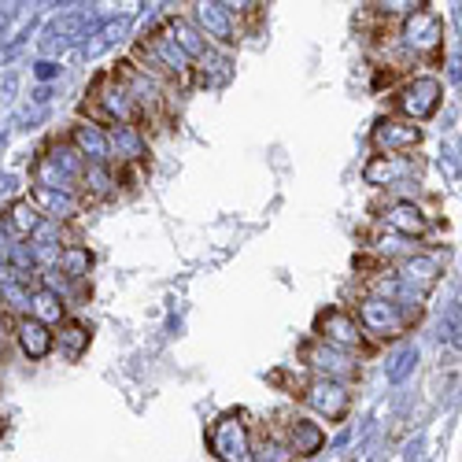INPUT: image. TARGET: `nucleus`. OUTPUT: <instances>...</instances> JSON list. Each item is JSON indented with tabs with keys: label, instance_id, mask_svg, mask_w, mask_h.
Listing matches in <instances>:
<instances>
[{
	"label": "nucleus",
	"instance_id": "1",
	"mask_svg": "<svg viewBox=\"0 0 462 462\" xmlns=\"http://www.w3.org/2000/svg\"><path fill=\"white\" fill-rule=\"evenodd\" d=\"M356 315V322L363 326L366 340L374 344H393L400 337H407L414 329V322L421 319L418 307H403V303H393V300H377V296H356V303L348 307Z\"/></svg>",
	"mask_w": 462,
	"mask_h": 462
},
{
	"label": "nucleus",
	"instance_id": "2",
	"mask_svg": "<svg viewBox=\"0 0 462 462\" xmlns=\"http://www.w3.org/2000/svg\"><path fill=\"white\" fill-rule=\"evenodd\" d=\"M252 426H255L252 414L241 407L218 414L204 433L208 455L215 462H252Z\"/></svg>",
	"mask_w": 462,
	"mask_h": 462
},
{
	"label": "nucleus",
	"instance_id": "3",
	"mask_svg": "<svg viewBox=\"0 0 462 462\" xmlns=\"http://www.w3.org/2000/svg\"><path fill=\"white\" fill-rule=\"evenodd\" d=\"M440 100H444V86H440V79H433V74H411V79H403L389 93L393 115H400L407 123H418V126L430 123L440 111Z\"/></svg>",
	"mask_w": 462,
	"mask_h": 462
},
{
	"label": "nucleus",
	"instance_id": "4",
	"mask_svg": "<svg viewBox=\"0 0 462 462\" xmlns=\"http://www.w3.org/2000/svg\"><path fill=\"white\" fill-rule=\"evenodd\" d=\"M396 42L414 60H437L444 45V23L430 5H414V12H407L396 23Z\"/></svg>",
	"mask_w": 462,
	"mask_h": 462
},
{
	"label": "nucleus",
	"instance_id": "5",
	"mask_svg": "<svg viewBox=\"0 0 462 462\" xmlns=\"http://www.w3.org/2000/svg\"><path fill=\"white\" fill-rule=\"evenodd\" d=\"M311 337L322 340V344H329V348H337V352L356 356V359H363V356L374 352V344L366 340L363 326L356 322V315L348 311V307H326V311H319Z\"/></svg>",
	"mask_w": 462,
	"mask_h": 462
},
{
	"label": "nucleus",
	"instance_id": "6",
	"mask_svg": "<svg viewBox=\"0 0 462 462\" xmlns=\"http://www.w3.org/2000/svg\"><path fill=\"white\" fill-rule=\"evenodd\" d=\"M189 19H192V26L204 33V42L211 49H218V52L237 49L241 37H245V26H241L234 5H215V0H208V5H192Z\"/></svg>",
	"mask_w": 462,
	"mask_h": 462
},
{
	"label": "nucleus",
	"instance_id": "7",
	"mask_svg": "<svg viewBox=\"0 0 462 462\" xmlns=\"http://www.w3.org/2000/svg\"><path fill=\"white\" fill-rule=\"evenodd\" d=\"M296 400L311 414H319L322 421H329V426H337V421H348V414H352V389H348V384L326 381V377L307 374V381L300 384Z\"/></svg>",
	"mask_w": 462,
	"mask_h": 462
},
{
	"label": "nucleus",
	"instance_id": "8",
	"mask_svg": "<svg viewBox=\"0 0 462 462\" xmlns=\"http://www.w3.org/2000/svg\"><path fill=\"white\" fill-rule=\"evenodd\" d=\"M389 271L396 274V282L403 285V292H407V300H411V303L426 307V296L437 289V282H440V274H444V263H440V255H437V252L421 248V252H414V255H407V259L393 263Z\"/></svg>",
	"mask_w": 462,
	"mask_h": 462
},
{
	"label": "nucleus",
	"instance_id": "9",
	"mask_svg": "<svg viewBox=\"0 0 462 462\" xmlns=\"http://www.w3.org/2000/svg\"><path fill=\"white\" fill-rule=\"evenodd\" d=\"M300 363L311 377H326V381H337V384H348V389H352V381H359V374H363L356 356L337 352V348H329V344H322L315 337L300 348Z\"/></svg>",
	"mask_w": 462,
	"mask_h": 462
},
{
	"label": "nucleus",
	"instance_id": "10",
	"mask_svg": "<svg viewBox=\"0 0 462 462\" xmlns=\"http://www.w3.org/2000/svg\"><path fill=\"white\" fill-rule=\"evenodd\" d=\"M421 137H426V130H421L418 123L400 119V115H393V111L381 115V119L374 123V130H370L377 156H411V152L421 144Z\"/></svg>",
	"mask_w": 462,
	"mask_h": 462
},
{
	"label": "nucleus",
	"instance_id": "11",
	"mask_svg": "<svg viewBox=\"0 0 462 462\" xmlns=\"http://www.w3.org/2000/svg\"><path fill=\"white\" fill-rule=\"evenodd\" d=\"M377 222L403 241H426L430 229H433V215L418 200H389L384 211L377 215Z\"/></svg>",
	"mask_w": 462,
	"mask_h": 462
},
{
	"label": "nucleus",
	"instance_id": "12",
	"mask_svg": "<svg viewBox=\"0 0 462 462\" xmlns=\"http://www.w3.org/2000/svg\"><path fill=\"white\" fill-rule=\"evenodd\" d=\"M421 171V160H414V156H374L366 160V167H363V181L370 185V189H384V192H396V189H403V185H411V178Z\"/></svg>",
	"mask_w": 462,
	"mask_h": 462
},
{
	"label": "nucleus",
	"instance_id": "13",
	"mask_svg": "<svg viewBox=\"0 0 462 462\" xmlns=\"http://www.w3.org/2000/svg\"><path fill=\"white\" fill-rule=\"evenodd\" d=\"M285 430V444L292 451V458H311L326 448V426L307 414H292V411H278L274 414Z\"/></svg>",
	"mask_w": 462,
	"mask_h": 462
},
{
	"label": "nucleus",
	"instance_id": "14",
	"mask_svg": "<svg viewBox=\"0 0 462 462\" xmlns=\"http://www.w3.org/2000/svg\"><path fill=\"white\" fill-rule=\"evenodd\" d=\"M12 340H15V348L23 359L30 363H42L56 352V333L45 326V322H37V319H15L12 322Z\"/></svg>",
	"mask_w": 462,
	"mask_h": 462
},
{
	"label": "nucleus",
	"instance_id": "15",
	"mask_svg": "<svg viewBox=\"0 0 462 462\" xmlns=\"http://www.w3.org/2000/svg\"><path fill=\"white\" fill-rule=\"evenodd\" d=\"M30 204L42 211L49 222H60V226H70L86 211L82 197H74V192H56V189H42V185H30Z\"/></svg>",
	"mask_w": 462,
	"mask_h": 462
},
{
	"label": "nucleus",
	"instance_id": "16",
	"mask_svg": "<svg viewBox=\"0 0 462 462\" xmlns=\"http://www.w3.org/2000/svg\"><path fill=\"white\" fill-rule=\"evenodd\" d=\"M111 167H134L148 156V134L141 126H107Z\"/></svg>",
	"mask_w": 462,
	"mask_h": 462
},
{
	"label": "nucleus",
	"instance_id": "17",
	"mask_svg": "<svg viewBox=\"0 0 462 462\" xmlns=\"http://www.w3.org/2000/svg\"><path fill=\"white\" fill-rule=\"evenodd\" d=\"M252 462H296L285 444V430L278 418L252 426Z\"/></svg>",
	"mask_w": 462,
	"mask_h": 462
},
{
	"label": "nucleus",
	"instance_id": "18",
	"mask_svg": "<svg viewBox=\"0 0 462 462\" xmlns=\"http://www.w3.org/2000/svg\"><path fill=\"white\" fill-rule=\"evenodd\" d=\"M70 144L82 152L86 163H107L111 167V144H107V126L100 123H89V119H79L74 130L67 134Z\"/></svg>",
	"mask_w": 462,
	"mask_h": 462
},
{
	"label": "nucleus",
	"instance_id": "19",
	"mask_svg": "<svg viewBox=\"0 0 462 462\" xmlns=\"http://www.w3.org/2000/svg\"><path fill=\"white\" fill-rule=\"evenodd\" d=\"M79 192H82V204H104L111 197H119V181H115V167L107 163H89L82 181H79Z\"/></svg>",
	"mask_w": 462,
	"mask_h": 462
},
{
	"label": "nucleus",
	"instance_id": "20",
	"mask_svg": "<svg viewBox=\"0 0 462 462\" xmlns=\"http://www.w3.org/2000/svg\"><path fill=\"white\" fill-rule=\"evenodd\" d=\"M52 333H56V348H60V356L67 363H79L89 352V344H93V329L86 322H79V319H70V315Z\"/></svg>",
	"mask_w": 462,
	"mask_h": 462
},
{
	"label": "nucleus",
	"instance_id": "21",
	"mask_svg": "<svg viewBox=\"0 0 462 462\" xmlns=\"http://www.w3.org/2000/svg\"><path fill=\"white\" fill-rule=\"evenodd\" d=\"M163 26L171 30V37L178 42V49H181V52H185L192 63H200V60L211 52V45L204 42V33H200L197 26H192V19H189V15H171Z\"/></svg>",
	"mask_w": 462,
	"mask_h": 462
},
{
	"label": "nucleus",
	"instance_id": "22",
	"mask_svg": "<svg viewBox=\"0 0 462 462\" xmlns=\"http://www.w3.org/2000/svg\"><path fill=\"white\" fill-rule=\"evenodd\" d=\"M93 252L86 245H67L56 259L52 271H60L67 282H79V285H89V274H93Z\"/></svg>",
	"mask_w": 462,
	"mask_h": 462
},
{
	"label": "nucleus",
	"instance_id": "23",
	"mask_svg": "<svg viewBox=\"0 0 462 462\" xmlns=\"http://www.w3.org/2000/svg\"><path fill=\"white\" fill-rule=\"evenodd\" d=\"M42 222H45V215L30 204V197H26V200H15V204L8 208V215H5V226L12 229L15 241H30L37 229H42Z\"/></svg>",
	"mask_w": 462,
	"mask_h": 462
},
{
	"label": "nucleus",
	"instance_id": "24",
	"mask_svg": "<svg viewBox=\"0 0 462 462\" xmlns=\"http://www.w3.org/2000/svg\"><path fill=\"white\" fill-rule=\"evenodd\" d=\"M30 319H37V322H45L49 329H56V326L67 319V307H63L52 292L33 289V296H30Z\"/></svg>",
	"mask_w": 462,
	"mask_h": 462
},
{
	"label": "nucleus",
	"instance_id": "25",
	"mask_svg": "<svg viewBox=\"0 0 462 462\" xmlns=\"http://www.w3.org/2000/svg\"><path fill=\"white\" fill-rule=\"evenodd\" d=\"M451 344H455V348H462V326H458V337H451Z\"/></svg>",
	"mask_w": 462,
	"mask_h": 462
},
{
	"label": "nucleus",
	"instance_id": "26",
	"mask_svg": "<svg viewBox=\"0 0 462 462\" xmlns=\"http://www.w3.org/2000/svg\"><path fill=\"white\" fill-rule=\"evenodd\" d=\"M0 315H5V311H0Z\"/></svg>",
	"mask_w": 462,
	"mask_h": 462
}]
</instances>
